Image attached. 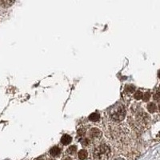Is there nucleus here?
Wrapping results in <instances>:
<instances>
[{"mask_svg":"<svg viewBox=\"0 0 160 160\" xmlns=\"http://www.w3.org/2000/svg\"><path fill=\"white\" fill-rule=\"evenodd\" d=\"M158 78H159V79H160V70H159V71H158Z\"/></svg>","mask_w":160,"mask_h":160,"instance_id":"nucleus-16","label":"nucleus"},{"mask_svg":"<svg viewBox=\"0 0 160 160\" xmlns=\"http://www.w3.org/2000/svg\"><path fill=\"white\" fill-rule=\"evenodd\" d=\"M90 138L92 139H99L102 137V131L96 127L91 128L89 133Z\"/></svg>","mask_w":160,"mask_h":160,"instance_id":"nucleus-3","label":"nucleus"},{"mask_svg":"<svg viewBox=\"0 0 160 160\" xmlns=\"http://www.w3.org/2000/svg\"><path fill=\"white\" fill-rule=\"evenodd\" d=\"M147 109L148 111H149V112L154 113V112H155L156 109H157V107H156V105L154 103H150L147 105Z\"/></svg>","mask_w":160,"mask_h":160,"instance_id":"nucleus-8","label":"nucleus"},{"mask_svg":"<svg viewBox=\"0 0 160 160\" xmlns=\"http://www.w3.org/2000/svg\"><path fill=\"white\" fill-rule=\"evenodd\" d=\"M142 97H143V94H142L141 91H136L135 94V99L136 100H142Z\"/></svg>","mask_w":160,"mask_h":160,"instance_id":"nucleus-11","label":"nucleus"},{"mask_svg":"<svg viewBox=\"0 0 160 160\" xmlns=\"http://www.w3.org/2000/svg\"><path fill=\"white\" fill-rule=\"evenodd\" d=\"M90 121L91 122H98L100 119V114L98 113H92L91 115H90L89 117H88Z\"/></svg>","mask_w":160,"mask_h":160,"instance_id":"nucleus-7","label":"nucleus"},{"mask_svg":"<svg viewBox=\"0 0 160 160\" xmlns=\"http://www.w3.org/2000/svg\"><path fill=\"white\" fill-rule=\"evenodd\" d=\"M72 141V137L70 136L69 135H63L61 138V143L66 146V145H68L70 144Z\"/></svg>","mask_w":160,"mask_h":160,"instance_id":"nucleus-4","label":"nucleus"},{"mask_svg":"<svg viewBox=\"0 0 160 160\" xmlns=\"http://www.w3.org/2000/svg\"><path fill=\"white\" fill-rule=\"evenodd\" d=\"M63 160H72V159H71V158H69V157H66V158H64Z\"/></svg>","mask_w":160,"mask_h":160,"instance_id":"nucleus-14","label":"nucleus"},{"mask_svg":"<svg viewBox=\"0 0 160 160\" xmlns=\"http://www.w3.org/2000/svg\"><path fill=\"white\" fill-rule=\"evenodd\" d=\"M115 160H124L123 158H116Z\"/></svg>","mask_w":160,"mask_h":160,"instance_id":"nucleus-15","label":"nucleus"},{"mask_svg":"<svg viewBox=\"0 0 160 160\" xmlns=\"http://www.w3.org/2000/svg\"><path fill=\"white\" fill-rule=\"evenodd\" d=\"M80 142H81V144L83 145V146H89L90 144H91V140L87 138H83L81 140H80Z\"/></svg>","mask_w":160,"mask_h":160,"instance_id":"nucleus-10","label":"nucleus"},{"mask_svg":"<svg viewBox=\"0 0 160 160\" xmlns=\"http://www.w3.org/2000/svg\"><path fill=\"white\" fill-rule=\"evenodd\" d=\"M61 154V150L60 148L58 147V146H54L50 150V154H51L52 157H59Z\"/></svg>","mask_w":160,"mask_h":160,"instance_id":"nucleus-5","label":"nucleus"},{"mask_svg":"<svg viewBox=\"0 0 160 160\" xmlns=\"http://www.w3.org/2000/svg\"><path fill=\"white\" fill-rule=\"evenodd\" d=\"M126 116V110L122 105L116 106L112 108L110 112V117L113 121L121 122Z\"/></svg>","mask_w":160,"mask_h":160,"instance_id":"nucleus-2","label":"nucleus"},{"mask_svg":"<svg viewBox=\"0 0 160 160\" xmlns=\"http://www.w3.org/2000/svg\"><path fill=\"white\" fill-rule=\"evenodd\" d=\"M88 156V153L86 150H80L78 153V157L80 160H85Z\"/></svg>","mask_w":160,"mask_h":160,"instance_id":"nucleus-6","label":"nucleus"},{"mask_svg":"<svg viewBox=\"0 0 160 160\" xmlns=\"http://www.w3.org/2000/svg\"><path fill=\"white\" fill-rule=\"evenodd\" d=\"M158 108H159V110H160V104H159V106H158Z\"/></svg>","mask_w":160,"mask_h":160,"instance_id":"nucleus-17","label":"nucleus"},{"mask_svg":"<svg viewBox=\"0 0 160 160\" xmlns=\"http://www.w3.org/2000/svg\"><path fill=\"white\" fill-rule=\"evenodd\" d=\"M50 160H55V159H50Z\"/></svg>","mask_w":160,"mask_h":160,"instance_id":"nucleus-18","label":"nucleus"},{"mask_svg":"<svg viewBox=\"0 0 160 160\" xmlns=\"http://www.w3.org/2000/svg\"><path fill=\"white\" fill-rule=\"evenodd\" d=\"M76 151H77V146L75 145H72L67 149V153L70 154H74Z\"/></svg>","mask_w":160,"mask_h":160,"instance_id":"nucleus-9","label":"nucleus"},{"mask_svg":"<svg viewBox=\"0 0 160 160\" xmlns=\"http://www.w3.org/2000/svg\"><path fill=\"white\" fill-rule=\"evenodd\" d=\"M126 90L127 91H129V92H133V91H135V87H133V86H127V87H126Z\"/></svg>","mask_w":160,"mask_h":160,"instance_id":"nucleus-13","label":"nucleus"},{"mask_svg":"<svg viewBox=\"0 0 160 160\" xmlns=\"http://www.w3.org/2000/svg\"><path fill=\"white\" fill-rule=\"evenodd\" d=\"M150 92H146V93L143 94V97H142V100L144 102H147L148 100H150Z\"/></svg>","mask_w":160,"mask_h":160,"instance_id":"nucleus-12","label":"nucleus"},{"mask_svg":"<svg viewBox=\"0 0 160 160\" xmlns=\"http://www.w3.org/2000/svg\"><path fill=\"white\" fill-rule=\"evenodd\" d=\"M111 150L107 144H100L95 148L93 157L95 160H108L111 157Z\"/></svg>","mask_w":160,"mask_h":160,"instance_id":"nucleus-1","label":"nucleus"}]
</instances>
